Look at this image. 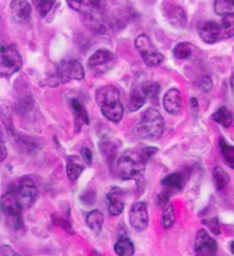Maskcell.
<instances>
[{
	"mask_svg": "<svg viewBox=\"0 0 234 256\" xmlns=\"http://www.w3.org/2000/svg\"><path fill=\"white\" fill-rule=\"evenodd\" d=\"M157 152L158 149L153 147L125 151L119 158L116 165L119 176L123 180H137L142 178L147 162Z\"/></svg>",
	"mask_w": 234,
	"mask_h": 256,
	"instance_id": "obj_1",
	"label": "cell"
},
{
	"mask_svg": "<svg viewBox=\"0 0 234 256\" xmlns=\"http://www.w3.org/2000/svg\"><path fill=\"white\" fill-rule=\"evenodd\" d=\"M96 100L102 114L110 122H119L124 116L120 92L114 86H104L96 92Z\"/></svg>",
	"mask_w": 234,
	"mask_h": 256,
	"instance_id": "obj_2",
	"label": "cell"
},
{
	"mask_svg": "<svg viewBox=\"0 0 234 256\" xmlns=\"http://www.w3.org/2000/svg\"><path fill=\"white\" fill-rule=\"evenodd\" d=\"M199 36L209 44L234 36V14L222 16L220 22H207L199 26Z\"/></svg>",
	"mask_w": 234,
	"mask_h": 256,
	"instance_id": "obj_3",
	"label": "cell"
},
{
	"mask_svg": "<svg viewBox=\"0 0 234 256\" xmlns=\"http://www.w3.org/2000/svg\"><path fill=\"white\" fill-rule=\"evenodd\" d=\"M164 118L155 108L147 110L137 126L138 134L146 140L158 141L164 132Z\"/></svg>",
	"mask_w": 234,
	"mask_h": 256,
	"instance_id": "obj_4",
	"label": "cell"
},
{
	"mask_svg": "<svg viewBox=\"0 0 234 256\" xmlns=\"http://www.w3.org/2000/svg\"><path fill=\"white\" fill-rule=\"evenodd\" d=\"M2 210L8 219V224L14 229L22 226V206L18 202L16 190L6 192L2 197Z\"/></svg>",
	"mask_w": 234,
	"mask_h": 256,
	"instance_id": "obj_5",
	"label": "cell"
},
{
	"mask_svg": "<svg viewBox=\"0 0 234 256\" xmlns=\"http://www.w3.org/2000/svg\"><path fill=\"white\" fill-rule=\"evenodd\" d=\"M0 72L2 76H10L18 72L22 66V58L18 50L12 46H2V56H0Z\"/></svg>",
	"mask_w": 234,
	"mask_h": 256,
	"instance_id": "obj_6",
	"label": "cell"
},
{
	"mask_svg": "<svg viewBox=\"0 0 234 256\" xmlns=\"http://www.w3.org/2000/svg\"><path fill=\"white\" fill-rule=\"evenodd\" d=\"M135 46L148 66H158L164 60V56L157 50L146 34L139 36L135 40Z\"/></svg>",
	"mask_w": 234,
	"mask_h": 256,
	"instance_id": "obj_7",
	"label": "cell"
},
{
	"mask_svg": "<svg viewBox=\"0 0 234 256\" xmlns=\"http://www.w3.org/2000/svg\"><path fill=\"white\" fill-rule=\"evenodd\" d=\"M16 192L22 209H28L32 207L38 197V188L36 186V183L32 178L28 176H24L20 179Z\"/></svg>",
	"mask_w": 234,
	"mask_h": 256,
	"instance_id": "obj_8",
	"label": "cell"
},
{
	"mask_svg": "<svg viewBox=\"0 0 234 256\" xmlns=\"http://www.w3.org/2000/svg\"><path fill=\"white\" fill-rule=\"evenodd\" d=\"M130 224L131 226L137 230V231H144L149 222V217H148V211H147V206L145 202L139 201L136 202L130 210Z\"/></svg>",
	"mask_w": 234,
	"mask_h": 256,
	"instance_id": "obj_9",
	"label": "cell"
},
{
	"mask_svg": "<svg viewBox=\"0 0 234 256\" xmlns=\"http://www.w3.org/2000/svg\"><path fill=\"white\" fill-rule=\"evenodd\" d=\"M194 246L197 255H212L217 251L216 241L208 234L205 229L198 230Z\"/></svg>",
	"mask_w": 234,
	"mask_h": 256,
	"instance_id": "obj_10",
	"label": "cell"
},
{
	"mask_svg": "<svg viewBox=\"0 0 234 256\" xmlns=\"http://www.w3.org/2000/svg\"><path fill=\"white\" fill-rule=\"evenodd\" d=\"M68 4L78 12L94 16L104 8L106 0H68Z\"/></svg>",
	"mask_w": 234,
	"mask_h": 256,
	"instance_id": "obj_11",
	"label": "cell"
},
{
	"mask_svg": "<svg viewBox=\"0 0 234 256\" xmlns=\"http://www.w3.org/2000/svg\"><path fill=\"white\" fill-rule=\"evenodd\" d=\"M108 209L110 215L119 216L123 213L125 207V195L121 188L112 187L106 194Z\"/></svg>",
	"mask_w": 234,
	"mask_h": 256,
	"instance_id": "obj_12",
	"label": "cell"
},
{
	"mask_svg": "<svg viewBox=\"0 0 234 256\" xmlns=\"http://www.w3.org/2000/svg\"><path fill=\"white\" fill-rule=\"evenodd\" d=\"M114 54L106 48H100L90 58L88 64L90 68L92 70H98L100 72H102V68H110L108 64H112L114 60Z\"/></svg>",
	"mask_w": 234,
	"mask_h": 256,
	"instance_id": "obj_13",
	"label": "cell"
},
{
	"mask_svg": "<svg viewBox=\"0 0 234 256\" xmlns=\"http://www.w3.org/2000/svg\"><path fill=\"white\" fill-rule=\"evenodd\" d=\"M164 14L168 22L175 28H185L187 24V18L184 10L176 4H168L163 8Z\"/></svg>",
	"mask_w": 234,
	"mask_h": 256,
	"instance_id": "obj_14",
	"label": "cell"
},
{
	"mask_svg": "<svg viewBox=\"0 0 234 256\" xmlns=\"http://www.w3.org/2000/svg\"><path fill=\"white\" fill-rule=\"evenodd\" d=\"M163 106L167 112L176 114L182 110V96L177 88L169 90L163 98Z\"/></svg>",
	"mask_w": 234,
	"mask_h": 256,
	"instance_id": "obj_15",
	"label": "cell"
},
{
	"mask_svg": "<svg viewBox=\"0 0 234 256\" xmlns=\"http://www.w3.org/2000/svg\"><path fill=\"white\" fill-rule=\"evenodd\" d=\"M10 10L14 18L18 22L26 20L32 14V8L28 0H12Z\"/></svg>",
	"mask_w": 234,
	"mask_h": 256,
	"instance_id": "obj_16",
	"label": "cell"
},
{
	"mask_svg": "<svg viewBox=\"0 0 234 256\" xmlns=\"http://www.w3.org/2000/svg\"><path fill=\"white\" fill-rule=\"evenodd\" d=\"M70 106L74 114V120H76V130L80 131L82 124H88V116L86 108L78 98H72L70 100Z\"/></svg>",
	"mask_w": 234,
	"mask_h": 256,
	"instance_id": "obj_17",
	"label": "cell"
},
{
	"mask_svg": "<svg viewBox=\"0 0 234 256\" xmlns=\"http://www.w3.org/2000/svg\"><path fill=\"white\" fill-rule=\"evenodd\" d=\"M84 170V165L78 156H70L66 159V175L70 181H76Z\"/></svg>",
	"mask_w": 234,
	"mask_h": 256,
	"instance_id": "obj_18",
	"label": "cell"
},
{
	"mask_svg": "<svg viewBox=\"0 0 234 256\" xmlns=\"http://www.w3.org/2000/svg\"><path fill=\"white\" fill-rule=\"evenodd\" d=\"M148 96L143 90L142 86H137L132 90L129 102H128V108L130 112H136L140 110L147 102Z\"/></svg>",
	"mask_w": 234,
	"mask_h": 256,
	"instance_id": "obj_19",
	"label": "cell"
},
{
	"mask_svg": "<svg viewBox=\"0 0 234 256\" xmlns=\"http://www.w3.org/2000/svg\"><path fill=\"white\" fill-rule=\"evenodd\" d=\"M212 120L215 122L221 124L224 128L231 126L233 122H234V118H233V114H232L231 110L227 106H223L220 108H218L212 114Z\"/></svg>",
	"mask_w": 234,
	"mask_h": 256,
	"instance_id": "obj_20",
	"label": "cell"
},
{
	"mask_svg": "<svg viewBox=\"0 0 234 256\" xmlns=\"http://www.w3.org/2000/svg\"><path fill=\"white\" fill-rule=\"evenodd\" d=\"M86 225L90 230L94 233L98 234L102 231V224H104V214L100 210H92L90 211L86 218Z\"/></svg>",
	"mask_w": 234,
	"mask_h": 256,
	"instance_id": "obj_21",
	"label": "cell"
},
{
	"mask_svg": "<svg viewBox=\"0 0 234 256\" xmlns=\"http://www.w3.org/2000/svg\"><path fill=\"white\" fill-rule=\"evenodd\" d=\"M114 251L120 256H132L135 252V247L128 237H121L114 244Z\"/></svg>",
	"mask_w": 234,
	"mask_h": 256,
	"instance_id": "obj_22",
	"label": "cell"
},
{
	"mask_svg": "<svg viewBox=\"0 0 234 256\" xmlns=\"http://www.w3.org/2000/svg\"><path fill=\"white\" fill-rule=\"evenodd\" d=\"M162 185L170 191H179L183 188V178L179 173H172L162 180Z\"/></svg>",
	"mask_w": 234,
	"mask_h": 256,
	"instance_id": "obj_23",
	"label": "cell"
},
{
	"mask_svg": "<svg viewBox=\"0 0 234 256\" xmlns=\"http://www.w3.org/2000/svg\"><path fill=\"white\" fill-rule=\"evenodd\" d=\"M214 10L220 16L234 14V0H215Z\"/></svg>",
	"mask_w": 234,
	"mask_h": 256,
	"instance_id": "obj_24",
	"label": "cell"
},
{
	"mask_svg": "<svg viewBox=\"0 0 234 256\" xmlns=\"http://www.w3.org/2000/svg\"><path fill=\"white\" fill-rule=\"evenodd\" d=\"M213 180L216 189L220 191L227 186L230 181V177L228 173L221 167H215L213 170Z\"/></svg>",
	"mask_w": 234,
	"mask_h": 256,
	"instance_id": "obj_25",
	"label": "cell"
},
{
	"mask_svg": "<svg viewBox=\"0 0 234 256\" xmlns=\"http://www.w3.org/2000/svg\"><path fill=\"white\" fill-rule=\"evenodd\" d=\"M219 145L225 163L228 167L234 169V146L227 144V142L223 138H220Z\"/></svg>",
	"mask_w": 234,
	"mask_h": 256,
	"instance_id": "obj_26",
	"label": "cell"
},
{
	"mask_svg": "<svg viewBox=\"0 0 234 256\" xmlns=\"http://www.w3.org/2000/svg\"><path fill=\"white\" fill-rule=\"evenodd\" d=\"M193 52V46L189 42H180L174 48V56L178 60L188 58Z\"/></svg>",
	"mask_w": 234,
	"mask_h": 256,
	"instance_id": "obj_27",
	"label": "cell"
},
{
	"mask_svg": "<svg viewBox=\"0 0 234 256\" xmlns=\"http://www.w3.org/2000/svg\"><path fill=\"white\" fill-rule=\"evenodd\" d=\"M42 18H44L54 6L56 0H32Z\"/></svg>",
	"mask_w": 234,
	"mask_h": 256,
	"instance_id": "obj_28",
	"label": "cell"
},
{
	"mask_svg": "<svg viewBox=\"0 0 234 256\" xmlns=\"http://www.w3.org/2000/svg\"><path fill=\"white\" fill-rule=\"evenodd\" d=\"M143 90L147 94L148 98H157L159 92H160V86L156 82H146L142 86Z\"/></svg>",
	"mask_w": 234,
	"mask_h": 256,
	"instance_id": "obj_29",
	"label": "cell"
},
{
	"mask_svg": "<svg viewBox=\"0 0 234 256\" xmlns=\"http://www.w3.org/2000/svg\"><path fill=\"white\" fill-rule=\"evenodd\" d=\"M175 220H176L175 210H174V207L171 205L163 213V216H162V226L164 228H169V227H171L174 224Z\"/></svg>",
	"mask_w": 234,
	"mask_h": 256,
	"instance_id": "obj_30",
	"label": "cell"
},
{
	"mask_svg": "<svg viewBox=\"0 0 234 256\" xmlns=\"http://www.w3.org/2000/svg\"><path fill=\"white\" fill-rule=\"evenodd\" d=\"M52 222L58 226H60L62 228H64L68 233L70 234H74V230L72 229V224L70 223L68 220H66L64 218H62L60 215H58L56 213V214H52Z\"/></svg>",
	"mask_w": 234,
	"mask_h": 256,
	"instance_id": "obj_31",
	"label": "cell"
},
{
	"mask_svg": "<svg viewBox=\"0 0 234 256\" xmlns=\"http://www.w3.org/2000/svg\"><path fill=\"white\" fill-rule=\"evenodd\" d=\"M100 150L102 153V155L110 156L116 152V147L110 141H102L100 144Z\"/></svg>",
	"mask_w": 234,
	"mask_h": 256,
	"instance_id": "obj_32",
	"label": "cell"
},
{
	"mask_svg": "<svg viewBox=\"0 0 234 256\" xmlns=\"http://www.w3.org/2000/svg\"><path fill=\"white\" fill-rule=\"evenodd\" d=\"M203 223L209 228V230L215 234V235H219L221 233V230H220V226H219V222H218V219L216 217H213L211 219H208V220H203Z\"/></svg>",
	"mask_w": 234,
	"mask_h": 256,
	"instance_id": "obj_33",
	"label": "cell"
},
{
	"mask_svg": "<svg viewBox=\"0 0 234 256\" xmlns=\"http://www.w3.org/2000/svg\"><path fill=\"white\" fill-rule=\"evenodd\" d=\"M80 154H82V157L84 161L88 165H90L92 160V154L90 150L88 149V148H82V151H80Z\"/></svg>",
	"mask_w": 234,
	"mask_h": 256,
	"instance_id": "obj_34",
	"label": "cell"
},
{
	"mask_svg": "<svg viewBox=\"0 0 234 256\" xmlns=\"http://www.w3.org/2000/svg\"><path fill=\"white\" fill-rule=\"evenodd\" d=\"M0 254H2V256H18L20 255L8 245H4L2 247V253Z\"/></svg>",
	"mask_w": 234,
	"mask_h": 256,
	"instance_id": "obj_35",
	"label": "cell"
},
{
	"mask_svg": "<svg viewBox=\"0 0 234 256\" xmlns=\"http://www.w3.org/2000/svg\"><path fill=\"white\" fill-rule=\"evenodd\" d=\"M170 198V193L167 191H163L161 194H159L158 196V203L160 204L161 207H163L169 200Z\"/></svg>",
	"mask_w": 234,
	"mask_h": 256,
	"instance_id": "obj_36",
	"label": "cell"
},
{
	"mask_svg": "<svg viewBox=\"0 0 234 256\" xmlns=\"http://www.w3.org/2000/svg\"><path fill=\"white\" fill-rule=\"evenodd\" d=\"M6 157H8V149L6 147V144L4 142L2 135V143H0V160L2 162L6 160Z\"/></svg>",
	"mask_w": 234,
	"mask_h": 256,
	"instance_id": "obj_37",
	"label": "cell"
},
{
	"mask_svg": "<svg viewBox=\"0 0 234 256\" xmlns=\"http://www.w3.org/2000/svg\"><path fill=\"white\" fill-rule=\"evenodd\" d=\"M211 88H212V80H211V78L209 76H205L203 78V80H202V88H203V90L208 92V90H210Z\"/></svg>",
	"mask_w": 234,
	"mask_h": 256,
	"instance_id": "obj_38",
	"label": "cell"
},
{
	"mask_svg": "<svg viewBox=\"0 0 234 256\" xmlns=\"http://www.w3.org/2000/svg\"><path fill=\"white\" fill-rule=\"evenodd\" d=\"M190 102H191V106H194V108H197L198 104H197V100H196V98H192L190 100Z\"/></svg>",
	"mask_w": 234,
	"mask_h": 256,
	"instance_id": "obj_39",
	"label": "cell"
},
{
	"mask_svg": "<svg viewBox=\"0 0 234 256\" xmlns=\"http://www.w3.org/2000/svg\"><path fill=\"white\" fill-rule=\"evenodd\" d=\"M230 84H231V88H232V90L234 92V74H232L231 76V80H230Z\"/></svg>",
	"mask_w": 234,
	"mask_h": 256,
	"instance_id": "obj_40",
	"label": "cell"
},
{
	"mask_svg": "<svg viewBox=\"0 0 234 256\" xmlns=\"http://www.w3.org/2000/svg\"><path fill=\"white\" fill-rule=\"evenodd\" d=\"M230 249H231V252L234 254V241L231 242V244H230Z\"/></svg>",
	"mask_w": 234,
	"mask_h": 256,
	"instance_id": "obj_41",
	"label": "cell"
}]
</instances>
